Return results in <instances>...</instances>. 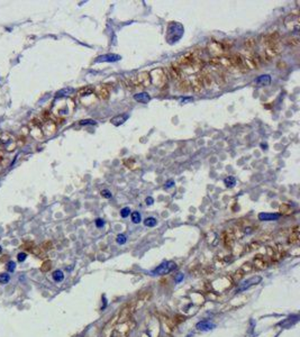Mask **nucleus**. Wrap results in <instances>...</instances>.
I'll use <instances>...</instances> for the list:
<instances>
[{"label":"nucleus","mask_w":300,"mask_h":337,"mask_svg":"<svg viewBox=\"0 0 300 337\" xmlns=\"http://www.w3.org/2000/svg\"><path fill=\"white\" fill-rule=\"evenodd\" d=\"M151 82L158 87H163L168 82V71L165 69H156L150 73Z\"/></svg>","instance_id":"obj_1"},{"label":"nucleus","mask_w":300,"mask_h":337,"mask_svg":"<svg viewBox=\"0 0 300 337\" xmlns=\"http://www.w3.org/2000/svg\"><path fill=\"white\" fill-rule=\"evenodd\" d=\"M210 64L215 66H220V67H226V69H232L233 66V61L231 55H218L216 57L210 58Z\"/></svg>","instance_id":"obj_2"},{"label":"nucleus","mask_w":300,"mask_h":337,"mask_svg":"<svg viewBox=\"0 0 300 337\" xmlns=\"http://www.w3.org/2000/svg\"><path fill=\"white\" fill-rule=\"evenodd\" d=\"M135 307H136V305H135L134 301H133V302H129V303H127V305L120 310L119 316H118V321H119V323H125V321L129 320L131 314H133L134 310H135Z\"/></svg>","instance_id":"obj_3"},{"label":"nucleus","mask_w":300,"mask_h":337,"mask_svg":"<svg viewBox=\"0 0 300 337\" xmlns=\"http://www.w3.org/2000/svg\"><path fill=\"white\" fill-rule=\"evenodd\" d=\"M175 268H177V265H175L174 262H164L162 263L161 265H159L156 269H154L152 271V274H154V275H156V274H159V275L168 274L171 271H173Z\"/></svg>","instance_id":"obj_4"},{"label":"nucleus","mask_w":300,"mask_h":337,"mask_svg":"<svg viewBox=\"0 0 300 337\" xmlns=\"http://www.w3.org/2000/svg\"><path fill=\"white\" fill-rule=\"evenodd\" d=\"M208 48L210 52L215 53V54H224L228 51L229 46H227L225 43L223 42H217V41H213L211 43H209Z\"/></svg>","instance_id":"obj_5"},{"label":"nucleus","mask_w":300,"mask_h":337,"mask_svg":"<svg viewBox=\"0 0 300 337\" xmlns=\"http://www.w3.org/2000/svg\"><path fill=\"white\" fill-rule=\"evenodd\" d=\"M284 24L286 26L291 29V30H294V32H298L299 30V15L298 14H291L289 15L286 20H284Z\"/></svg>","instance_id":"obj_6"},{"label":"nucleus","mask_w":300,"mask_h":337,"mask_svg":"<svg viewBox=\"0 0 300 337\" xmlns=\"http://www.w3.org/2000/svg\"><path fill=\"white\" fill-rule=\"evenodd\" d=\"M261 281H262V278L259 276V275L253 276V278H251V279H248V280L244 281V282H242V283H239V285H238V288H237V292H242V291H244V290H247L248 288H251L252 285H255V284L260 283Z\"/></svg>","instance_id":"obj_7"},{"label":"nucleus","mask_w":300,"mask_h":337,"mask_svg":"<svg viewBox=\"0 0 300 337\" xmlns=\"http://www.w3.org/2000/svg\"><path fill=\"white\" fill-rule=\"evenodd\" d=\"M167 71H168V74H169L170 76H172L174 80H180V81H181V80L183 79V75H184L183 70H182L177 63L172 64V65L169 67V70H167Z\"/></svg>","instance_id":"obj_8"},{"label":"nucleus","mask_w":300,"mask_h":337,"mask_svg":"<svg viewBox=\"0 0 300 337\" xmlns=\"http://www.w3.org/2000/svg\"><path fill=\"white\" fill-rule=\"evenodd\" d=\"M263 44H265L266 46H271V45H274V44H278L280 43V34L278 32H273V33H270L268 35H265L263 37Z\"/></svg>","instance_id":"obj_9"},{"label":"nucleus","mask_w":300,"mask_h":337,"mask_svg":"<svg viewBox=\"0 0 300 337\" xmlns=\"http://www.w3.org/2000/svg\"><path fill=\"white\" fill-rule=\"evenodd\" d=\"M281 51V44L278 43V44H274V45H271V46H266L265 51H264V54H265V57L268 60H270V58H273L274 56L278 55Z\"/></svg>","instance_id":"obj_10"},{"label":"nucleus","mask_w":300,"mask_h":337,"mask_svg":"<svg viewBox=\"0 0 300 337\" xmlns=\"http://www.w3.org/2000/svg\"><path fill=\"white\" fill-rule=\"evenodd\" d=\"M190 84H191V89H192L195 92H200V91L202 90V88H204V82H202L201 74L199 73V74L195 75V76L192 78V80H191Z\"/></svg>","instance_id":"obj_11"},{"label":"nucleus","mask_w":300,"mask_h":337,"mask_svg":"<svg viewBox=\"0 0 300 337\" xmlns=\"http://www.w3.org/2000/svg\"><path fill=\"white\" fill-rule=\"evenodd\" d=\"M122 58V56L118 54H105L97 57L96 62H117Z\"/></svg>","instance_id":"obj_12"},{"label":"nucleus","mask_w":300,"mask_h":337,"mask_svg":"<svg viewBox=\"0 0 300 337\" xmlns=\"http://www.w3.org/2000/svg\"><path fill=\"white\" fill-rule=\"evenodd\" d=\"M235 236L233 234V230H226L223 234V242L225 244L226 247H232L234 243Z\"/></svg>","instance_id":"obj_13"},{"label":"nucleus","mask_w":300,"mask_h":337,"mask_svg":"<svg viewBox=\"0 0 300 337\" xmlns=\"http://www.w3.org/2000/svg\"><path fill=\"white\" fill-rule=\"evenodd\" d=\"M253 263H254L253 266L256 268V269H265L268 266V264H269V262L266 261V259H264V256H262V255L255 256Z\"/></svg>","instance_id":"obj_14"},{"label":"nucleus","mask_w":300,"mask_h":337,"mask_svg":"<svg viewBox=\"0 0 300 337\" xmlns=\"http://www.w3.org/2000/svg\"><path fill=\"white\" fill-rule=\"evenodd\" d=\"M280 218V214H266V213H261L259 214V219L263 221H271V220H277Z\"/></svg>","instance_id":"obj_15"},{"label":"nucleus","mask_w":300,"mask_h":337,"mask_svg":"<svg viewBox=\"0 0 300 337\" xmlns=\"http://www.w3.org/2000/svg\"><path fill=\"white\" fill-rule=\"evenodd\" d=\"M109 89L103 84V85H100L98 89H97V96L100 98V99H103V100H107L108 98H109Z\"/></svg>","instance_id":"obj_16"},{"label":"nucleus","mask_w":300,"mask_h":337,"mask_svg":"<svg viewBox=\"0 0 300 337\" xmlns=\"http://www.w3.org/2000/svg\"><path fill=\"white\" fill-rule=\"evenodd\" d=\"M134 99L141 103H147L151 100V97L150 94H146V92H141V94H135L134 96Z\"/></svg>","instance_id":"obj_17"},{"label":"nucleus","mask_w":300,"mask_h":337,"mask_svg":"<svg viewBox=\"0 0 300 337\" xmlns=\"http://www.w3.org/2000/svg\"><path fill=\"white\" fill-rule=\"evenodd\" d=\"M178 89L181 91V92H187L189 90H191V84H190V81L187 80V79H182L180 82H179Z\"/></svg>","instance_id":"obj_18"},{"label":"nucleus","mask_w":300,"mask_h":337,"mask_svg":"<svg viewBox=\"0 0 300 337\" xmlns=\"http://www.w3.org/2000/svg\"><path fill=\"white\" fill-rule=\"evenodd\" d=\"M271 82V76L269 74H264V75H260L256 80H255V83L259 84V85H269Z\"/></svg>","instance_id":"obj_19"},{"label":"nucleus","mask_w":300,"mask_h":337,"mask_svg":"<svg viewBox=\"0 0 300 337\" xmlns=\"http://www.w3.org/2000/svg\"><path fill=\"white\" fill-rule=\"evenodd\" d=\"M289 243L291 245H297L299 243V232H298V227H294V230L291 232V235L289 237Z\"/></svg>","instance_id":"obj_20"},{"label":"nucleus","mask_w":300,"mask_h":337,"mask_svg":"<svg viewBox=\"0 0 300 337\" xmlns=\"http://www.w3.org/2000/svg\"><path fill=\"white\" fill-rule=\"evenodd\" d=\"M215 327V325L214 324H211L210 321H207V320H204V321H200V323H198L197 324V328L198 329H200V330H210V329H213V328Z\"/></svg>","instance_id":"obj_21"},{"label":"nucleus","mask_w":300,"mask_h":337,"mask_svg":"<svg viewBox=\"0 0 300 337\" xmlns=\"http://www.w3.org/2000/svg\"><path fill=\"white\" fill-rule=\"evenodd\" d=\"M127 119H128V115H122V116H116V117H114L110 122H111V124H114L115 126H119V125L124 124Z\"/></svg>","instance_id":"obj_22"},{"label":"nucleus","mask_w":300,"mask_h":337,"mask_svg":"<svg viewBox=\"0 0 300 337\" xmlns=\"http://www.w3.org/2000/svg\"><path fill=\"white\" fill-rule=\"evenodd\" d=\"M256 45V41L254 38H247L245 42H244V46L246 47L247 51H252L254 47Z\"/></svg>","instance_id":"obj_23"},{"label":"nucleus","mask_w":300,"mask_h":337,"mask_svg":"<svg viewBox=\"0 0 300 337\" xmlns=\"http://www.w3.org/2000/svg\"><path fill=\"white\" fill-rule=\"evenodd\" d=\"M279 210H280V213H281L282 215H290L291 213H292V208L289 205H287V204L281 205L280 208H279Z\"/></svg>","instance_id":"obj_24"},{"label":"nucleus","mask_w":300,"mask_h":337,"mask_svg":"<svg viewBox=\"0 0 300 337\" xmlns=\"http://www.w3.org/2000/svg\"><path fill=\"white\" fill-rule=\"evenodd\" d=\"M53 279H54V281H56V282H61V281H63V279H64V274H63V272L61 271V270H56V271H54V273H53Z\"/></svg>","instance_id":"obj_25"},{"label":"nucleus","mask_w":300,"mask_h":337,"mask_svg":"<svg viewBox=\"0 0 300 337\" xmlns=\"http://www.w3.org/2000/svg\"><path fill=\"white\" fill-rule=\"evenodd\" d=\"M287 44L292 47H297L299 45V38L298 37H289L287 38Z\"/></svg>","instance_id":"obj_26"},{"label":"nucleus","mask_w":300,"mask_h":337,"mask_svg":"<svg viewBox=\"0 0 300 337\" xmlns=\"http://www.w3.org/2000/svg\"><path fill=\"white\" fill-rule=\"evenodd\" d=\"M224 183L226 184V187L233 188L235 184H236V180H235V178H233V177H228V178H226L225 180H224Z\"/></svg>","instance_id":"obj_27"},{"label":"nucleus","mask_w":300,"mask_h":337,"mask_svg":"<svg viewBox=\"0 0 300 337\" xmlns=\"http://www.w3.org/2000/svg\"><path fill=\"white\" fill-rule=\"evenodd\" d=\"M253 270H254V266L251 263H245V264L242 265V269H241V271H243L244 273H248V272L253 271Z\"/></svg>","instance_id":"obj_28"},{"label":"nucleus","mask_w":300,"mask_h":337,"mask_svg":"<svg viewBox=\"0 0 300 337\" xmlns=\"http://www.w3.org/2000/svg\"><path fill=\"white\" fill-rule=\"evenodd\" d=\"M144 225L147 226V227H154L156 225V219L153 218V217H150V218H146L145 221H144Z\"/></svg>","instance_id":"obj_29"},{"label":"nucleus","mask_w":300,"mask_h":337,"mask_svg":"<svg viewBox=\"0 0 300 337\" xmlns=\"http://www.w3.org/2000/svg\"><path fill=\"white\" fill-rule=\"evenodd\" d=\"M131 221L135 223V224H138L141 223V214L137 213V211H134L131 213Z\"/></svg>","instance_id":"obj_30"},{"label":"nucleus","mask_w":300,"mask_h":337,"mask_svg":"<svg viewBox=\"0 0 300 337\" xmlns=\"http://www.w3.org/2000/svg\"><path fill=\"white\" fill-rule=\"evenodd\" d=\"M244 274H245V273H244L243 271H241V270H238V271H237V272H235L234 274H233V275H232V276H233V280H234L235 282H237V281H239V280H241V279H242V278H243V276H244Z\"/></svg>","instance_id":"obj_31"},{"label":"nucleus","mask_w":300,"mask_h":337,"mask_svg":"<svg viewBox=\"0 0 300 337\" xmlns=\"http://www.w3.org/2000/svg\"><path fill=\"white\" fill-rule=\"evenodd\" d=\"M9 280H10L9 274H7V273H2V274H0V283H1V284H6V283H8Z\"/></svg>","instance_id":"obj_32"},{"label":"nucleus","mask_w":300,"mask_h":337,"mask_svg":"<svg viewBox=\"0 0 300 337\" xmlns=\"http://www.w3.org/2000/svg\"><path fill=\"white\" fill-rule=\"evenodd\" d=\"M124 163H125V165H126V166H127L128 169H134L135 166H136V163H135V161H134V160H131V159L126 160Z\"/></svg>","instance_id":"obj_33"},{"label":"nucleus","mask_w":300,"mask_h":337,"mask_svg":"<svg viewBox=\"0 0 300 337\" xmlns=\"http://www.w3.org/2000/svg\"><path fill=\"white\" fill-rule=\"evenodd\" d=\"M129 213H131V209L128 207H125V208H122V211H120V216H122V218H126V217L129 216Z\"/></svg>","instance_id":"obj_34"},{"label":"nucleus","mask_w":300,"mask_h":337,"mask_svg":"<svg viewBox=\"0 0 300 337\" xmlns=\"http://www.w3.org/2000/svg\"><path fill=\"white\" fill-rule=\"evenodd\" d=\"M116 241H117V243H118V244L122 245V244L126 243V241H127V239H126V236H125V235L120 234V235H118V236H117Z\"/></svg>","instance_id":"obj_35"},{"label":"nucleus","mask_w":300,"mask_h":337,"mask_svg":"<svg viewBox=\"0 0 300 337\" xmlns=\"http://www.w3.org/2000/svg\"><path fill=\"white\" fill-rule=\"evenodd\" d=\"M92 92H94V90L91 88H85L80 91V96H88V94H91Z\"/></svg>","instance_id":"obj_36"},{"label":"nucleus","mask_w":300,"mask_h":337,"mask_svg":"<svg viewBox=\"0 0 300 337\" xmlns=\"http://www.w3.org/2000/svg\"><path fill=\"white\" fill-rule=\"evenodd\" d=\"M100 193H101V196H103V198H106V199H110V198H111V193H110V191L107 190V189L103 190Z\"/></svg>","instance_id":"obj_37"},{"label":"nucleus","mask_w":300,"mask_h":337,"mask_svg":"<svg viewBox=\"0 0 300 337\" xmlns=\"http://www.w3.org/2000/svg\"><path fill=\"white\" fill-rule=\"evenodd\" d=\"M7 269H8V271L9 272H14L15 271V269H16V263L15 262H9L8 264H7Z\"/></svg>","instance_id":"obj_38"},{"label":"nucleus","mask_w":300,"mask_h":337,"mask_svg":"<svg viewBox=\"0 0 300 337\" xmlns=\"http://www.w3.org/2000/svg\"><path fill=\"white\" fill-rule=\"evenodd\" d=\"M26 257H27V255H26L25 253H19L18 255H17V259H18L19 262H23V261H25V260H26Z\"/></svg>","instance_id":"obj_39"},{"label":"nucleus","mask_w":300,"mask_h":337,"mask_svg":"<svg viewBox=\"0 0 300 337\" xmlns=\"http://www.w3.org/2000/svg\"><path fill=\"white\" fill-rule=\"evenodd\" d=\"M80 124H81V125H94L96 122H94V120H89V119H87V120H81Z\"/></svg>","instance_id":"obj_40"},{"label":"nucleus","mask_w":300,"mask_h":337,"mask_svg":"<svg viewBox=\"0 0 300 337\" xmlns=\"http://www.w3.org/2000/svg\"><path fill=\"white\" fill-rule=\"evenodd\" d=\"M103 225H105V221H103V219L98 218V219L96 220V226H97V227H99V228H100V227H103Z\"/></svg>","instance_id":"obj_41"},{"label":"nucleus","mask_w":300,"mask_h":337,"mask_svg":"<svg viewBox=\"0 0 300 337\" xmlns=\"http://www.w3.org/2000/svg\"><path fill=\"white\" fill-rule=\"evenodd\" d=\"M173 184H174V181H173V180H169V181L167 182V186H165V187L171 188V187H173Z\"/></svg>","instance_id":"obj_42"},{"label":"nucleus","mask_w":300,"mask_h":337,"mask_svg":"<svg viewBox=\"0 0 300 337\" xmlns=\"http://www.w3.org/2000/svg\"><path fill=\"white\" fill-rule=\"evenodd\" d=\"M153 201H154L153 198H151V197H147V198H146V204H147V205H152Z\"/></svg>","instance_id":"obj_43"},{"label":"nucleus","mask_w":300,"mask_h":337,"mask_svg":"<svg viewBox=\"0 0 300 337\" xmlns=\"http://www.w3.org/2000/svg\"><path fill=\"white\" fill-rule=\"evenodd\" d=\"M182 278H183V274H180V275H178V276H177V282H179V281L181 280Z\"/></svg>","instance_id":"obj_44"},{"label":"nucleus","mask_w":300,"mask_h":337,"mask_svg":"<svg viewBox=\"0 0 300 337\" xmlns=\"http://www.w3.org/2000/svg\"><path fill=\"white\" fill-rule=\"evenodd\" d=\"M2 252V248H1V246H0V253Z\"/></svg>","instance_id":"obj_45"}]
</instances>
